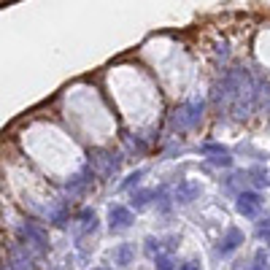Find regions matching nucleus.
I'll use <instances>...</instances> for the list:
<instances>
[{"instance_id": "obj_1", "label": "nucleus", "mask_w": 270, "mask_h": 270, "mask_svg": "<svg viewBox=\"0 0 270 270\" xmlns=\"http://www.w3.org/2000/svg\"><path fill=\"white\" fill-rule=\"evenodd\" d=\"M238 208H240V214H246V216H251L257 208H260V197L257 194H240V203H238Z\"/></svg>"}, {"instance_id": "obj_2", "label": "nucleus", "mask_w": 270, "mask_h": 270, "mask_svg": "<svg viewBox=\"0 0 270 270\" xmlns=\"http://www.w3.org/2000/svg\"><path fill=\"white\" fill-rule=\"evenodd\" d=\"M181 270H197V268H194V265H184Z\"/></svg>"}]
</instances>
